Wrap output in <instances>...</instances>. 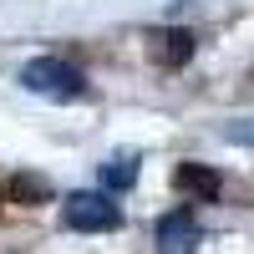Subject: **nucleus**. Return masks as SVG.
Segmentation results:
<instances>
[{"instance_id": "nucleus-1", "label": "nucleus", "mask_w": 254, "mask_h": 254, "mask_svg": "<svg viewBox=\"0 0 254 254\" xmlns=\"http://www.w3.org/2000/svg\"><path fill=\"white\" fill-rule=\"evenodd\" d=\"M20 87L36 92V97H46V102H81L92 87H87V76H81L71 61H61V56H36L26 71H20Z\"/></svg>"}, {"instance_id": "nucleus-2", "label": "nucleus", "mask_w": 254, "mask_h": 254, "mask_svg": "<svg viewBox=\"0 0 254 254\" xmlns=\"http://www.w3.org/2000/svg\"><path fill=\"white\" fill-rule=\"evenodd\" d=\"M61 224L76 234H112V229H122V208L107 193H71L61 203Z\"/></svg>"}, {"instance_id": "nucleus-3", "label": "nucleus", "mask_w": 254, "mask_h": 254, "mask_svg": "<svg viewBox=\"0 0 254 254\" xmlns=\"http://www.w3.org/2000/svg\"><path fill=\"white\" fill-rule=\"evenodd\" d=\"M203 244V229L193 219V208H173L158 219V254H193Z\"/></svg>"}, {"instance_id": "nucleus-4", "label": "nucleus", "mask_w": 254, "mask_h": 254, "mask_svg": "<svg viewBox=\"0 0 254 254\" xmlns=\"http://www.w3.org/2000/svg\"><path fill=\"white\" fill-rule=\"evenodd\" d=\"M193 46H198V36H193V31H183V26H163V31L147 36V56H153L163 71L188 66V61H193Z\"/></svg>"}, {"instance_id": "nucleus-5", "label": "nucleus", "mask_w": 254, "mask_h": 254, "mask_svg": "<svg viewBox=\"0 0 254 254\" xmlns=\"http://www.w3.org/2000/svg\"><path fill=\"white\" fill-rule=\"evenodd\" d=\"M173 188L183 198H193V203H219L224 178H219V168H208V163H178L173 168Z\"/></svg>"}, {"instance_id": "nucleus-6", "label": "nucleus", "mask_w": 254, "mask_h": 254, "mask_svg": "<svg viewBox=\"0 0 254 254\" xmlns=\"http://www.w3.org/2000/svg\"><path fill=\"white\" fill-rule=\"evenodd\" d=\"M0 198H5V203H20V208H26V203H46V198H51V183L36 178V173H10L5 183H0Z\"/></svg>"}, {"instance_id": "nucleus-7", "label": "nucleus", "mask_w": 254, "mask_h": 254, "mask_svg": "<svg viewBox=\"0 0 254 254\" xmlns=\"http://www.w3.org/2000/svg\"><path fill=\"white\" fill-rule=\"evenodd\" d=\"M137 183V153H112L107 163H102V188L112 193H127V188Z\"/></svg>"}]
</instances>
